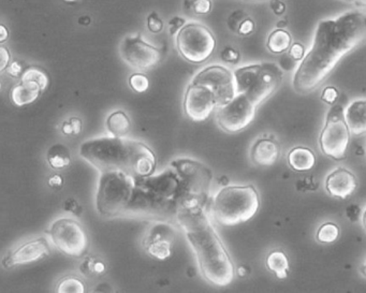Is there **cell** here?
<instances>
[{
  "instance_id": "obj_1",
  "label": "cell",
  "mask_w": 366,
  "mask_h": 293,
  "mask_svg": "<svg viewBox=\"0 0 366 293\" xmlns=\"http://www.w3.org/2000/svg\"><path fill=\"white\" fill-rule=\"evenodd\" d=\"M366 41V15L350 11L335 19H321L313 44L292 79L294 92L309 95L318 89L344 56Z\"/></svg>"
},
{
  "instance_id": "obj_2",
  "label": "cell",
  "mask_w": 366,
  "mask_h": 293,
  "mask_svg": "<svg viewBox=\"0 0 366 293\" xmlns=\"http://www.w3.org/2000/svg\"><path fill=\"white\" fill-rule=\"evenodd\" d=\"M176 217L193 248L205 281L218 287L231 284L235 277V265L204 207L180 209Z\"/></svg>"
},
{
  "instance_id": "obj_3",
  "label": "cell",
  "mask_w": 366,
  "mask_h": 293,
  "mask_svg": "<svg viewBox=\"0 0 366 293\" xmlns=\"http://www.w3.org/2000/svg\"><path fill=\"white\" fill-rule=\"evenodd\" d=\"M80 155L100 172L121 170L135 178H146L156 170L154 151L129 138L111 135L88 140L81 145Z\"/></svg>"
},
{
  "instance_id": "obj_4",
  "label": "cell",
  "mask_w": 366,
  "mask_h": 293,
  "mask_svg": "<svg viewBox=\"0 0 366 293\" xmlns=\"http://www.w3.org/2000/svg\"><path fill=\"white\" fill-rule=\"evenodd\" d=\"M259 207L260 196L255 186H224L213 198L211 214L216 224L233 227L251 220Z\"/></svg>"
},
{
  "instance_id": "obj_5",
  "label": "cell",
  "mask_w": 366,
  "mask_h": 293,
  "mask_svg": "<svg viewBox=\"0 0 366 293\" xmlns=\"http://www.w3.org/2000/svg\"><path fill=\"white\" fill-rule=\"evenodd\" d=\"M100 173L96 193L99 214L104 217L125 214L135 196L137 178L121 170L104 171Z\"/></svg>"
},
{
  "instance_id": "obj_6",
  "label": "cell",
  "mask_w": 366,
  "mask_h": 293,
  "mask_svg": "<svg viewBox=\"0 0 366 293\" xmlns=\"http://www.w3.org/2000/svg\"><path fill=\"white\" fill-rule=\"evenodd\" d=\"M236 93L245 94L256 106H260L280 88L284 70L278 64L264 62L234 70Z\"/></svg>"
},
{
  "instance_id": "obj_7",
  "label": "cell",
  "mask_w": 366,
  "mask_h": 293,
  "mask_svg": "<svg viewBox=\"0 0 366 293\" xmlns=\"http://www.w3.org/2000/svg\"><path fill=\"white\" fill-rule=\"evenodd\" d=\"M180 55L191 64L206 62L216 50V38L209 27L200 23H186L176 34Z\"/></svg>"
},
{
  "instance_id": "obj_8",
  "label": "cell",
  "mask_w": 366,
  "mask_h": 293,
  "mask_svg": "<svg viewBox=\"0 0 366 293\" xmlns=\"http://www.w3.org/2000/svg\"><path fill=\"white\" fill-rule=\"evenodd\" d=\"M350 139L351 133L345 120L344 110L342 106L333 104L319 137L321 153L333 160H343L347 155Z\"/></svg>"
},
{
  "instance_id": "obj_9",
  "label": "cell",
  "mask_w": 366,
  "mask_h": 293,
  "mask_svg": "<svg viewBox=\"0 0 366 293\" xmlns=\"http://www.w3.org/2000/svg\"><path fill=\"white\" fill-rule=\"evenodd\" d=\"M48 234L53 245L69 257H83L90 246L84 227L73 218H59L54 221Z\"/></svg>"
},
{
  "instance_id": "obj_10",
  "label": "cell",
  "mask_w": 366,
  "mask_h": 293,
  "mask_svg": "<svg viewBox=\"0 0 366 293\" xmlns=\"http://www.w3.org/2000/svg\"><path fill=\"white\" fill-rule=\"evenodd\" d=\"M256 108L257 106L249 97L238 94L229 104L216 108L217 124L226 133H240L253 123Z\"/></svg>"
},
{
  "instance_id": "obj_11",
  "label": "cell",
  "mask_w": 366,
  "mask_h": 293,
  "mask_svg": "<svg viewBox=\"0 0 366 293\" xmlns=\"http://www.w3.org/2000/svg\"><path fill=\"white\" fill-rule=\"evenodd\" d=\"M191 83L209 87L216 97L217 108L229 104L238 95L233 71L224 66L212 65L203 68Z\"/></svg>"
},
{
  "instance_id": "obj_12",
  "label": "cell",
  "mask_w": 366,
  "mask_h": 293,
  "mask_svg": "<svg viewBox=\"0 0 366 293\" xmlns=\"http://www.w3.org/2000/svg\"><path fill=\"white\" fill-rule=\"evenodd\" d=\"M119 53L128 66L141 71L156 67L162 58V48L145 41L141 34L126 37L119 46Z\"/></svg>"
},
{
  "instance_id": "obj_13",
  "label": "cell",
  "mask_w": 366,
  "mask_h": 293,
  "mask_svg": "<svg viewBox=\"0 0 366 293\" xmlns=\"http://www.w3.org/2000/svg\"><path fill=\"white\" fill-rule=\"evenodd\" d=\"M184 111L193 122H204L217 108L216 97L209 87L189 83L184 97Z\"/></svg>"
},
{
  "instance_id": "obj_14",
  "label": "cell",
  "mask_w": 366,
  "mask_h": 293,
  "mask_svg": "<svg viewBox=\"0 0 366 293\" xmlns=\"http://www.w3.org/2000/svg\"><path fill=\"white\" fill-rule=\"evenodd\" d=\"M50 252L51 246L46 238L28 240L13 252H8V255L3 259V265L6 269H11L15 265H27L48 257Z\"/></svg>"
},
{
  "instance_id": "obj_15",
  "label": "cell",
  "mask_w": 366,
  "mask_h": 293,
  "mask_svg": "<svg viewBox=\"0 0 366 293\" xmlns=\"http://www.w3.org/2000/svg\"><path fill=\"white\" fill-rule=\"evenodd\" d=\"M173 238L174 230L170 225H155L145 236V250L148 255L156 259H168L171 256Z\"/></svg>"
},
{
  "instance_id": "obj_16",
  "label": "cell",
  "mask_w": 366,
  "mask_h": 293,
  "mask_svg": "<svg viewBox=\"0 0 366 293\" xmlns=\"http://www.w3.org/2000/svg\"><path fill=\"white\" fill-rule=\"evenodd\" d=\"M325 191L336 199H347L358 188L357 176L344 167H338L327 176Z\"/></svg>"
},
{
  "instance_id": "obj_17",
  "label": "cell",
  "mask_w": 366,
  "mask_h": 293,
  "mask_svg": "<svg viewBox=\"0 0 366 293\" xmlns=\"http://www.w3.org/2000/svg\"><path fill=\"white\" fill-rule=\"evenodd\" d=\"M280 157V145L274 137H260L256 140L251 149V160L259 167H271Z\"/></svg>"
},
{
  "instance_id": "obj_18",
  "label": "cell",
  "mask_w": 366,
  "mask_h": 293,
  "mask_svg": "<svg viewBox=\"0 0 366 293\" xmlns=\"http://www.w3.org/2000/svg\"><path fill=\"white\" fill-rule=\"evenodd\" d=\"M344 116L352 135H366V99L350 102L344 110Z\"/></svg>"
},
{
  "instance_id": "obj_19",
  "label": "cell",
  "mask_w": 366,
  "mask_h": 293,
  "mask_svg": "<svg viewBox=\"0 0 366 293\" xmlns=\"http://www.w3.org/2000/svg\"><path fill=\"white\" fill-rule=\"evenodd\" d=\"M44 89L38 83L28 79H19V82L10 91V99L15 106H28L34 104Z\"/></svg>"
},
{
  "instance_id": "obj_20",
  "label": "cell",
  "mask_w": 366,
  "mask_h": 293,
  "mask_svg": "<svg viewBox=\"0 0 366 293\" xmlns=\"http://www.w3.org/2000/svg\"><path fill=\"white\" fill-rule=\"evenodd\" d=\"M287 161L292 170L296 172H307L315 167L316 155L309 147L298 145L290 149Z\"/></svg>"
},
{
  "instance_id": "obj_21",
  "label": "cell",
  "mask_w": 366,
  "mask_h": 293,
  "mask_svg": "<svg viewBox=\"0 0 366 293\" xmlns=\"http://www.w3.org/2000/svg\"><path fill=\"white\" fill-rule=\"evenodd\" d=\"M265 265L269 271L276 275L277 278L285 279L289 274V258L280 248H275L269 252L265 259Z\"/></svg>"
},
{
  "instance_id": "obj_22",
  "label": "cell",
  "mask_w": 366,
  "mask_h": 293,
  "mask_svg": "<svg viewBox=\"0 0 366 293\" xmlns=\"http://www.w3.org/2000/svg\"><path fill=\"white\" fill-rule=\"evenodd\" d=\"M106 128L110 135L116 138H127L131 133V123L125 111L117 110L110 114L106 120Z\"/></svg>"
},
{
  "instance_id": "obj_23",
  "label": "cell",
  "mask_w": 366,
  "mask_h": 293,
  "mask_svg": "<svg viewBox=\"0 0 366 293\" xmlns=\"http://www.w3.org/2000/svg\"><path fill=\"white\" fill-rule=\"evenodd\" d=\"M292 46V37L290 32L284 28H276L269 35L267 48L271 53L282 55L289 50Z\"/></svg>"
},
{
  "instance_id": "obj_24",
  "label": "cell",
  "mask_w": 366,
  "mask_h": 293,
  "mask_svg": "<svg viewBox=\"0 0 366 293\" xmlns=\"http://www.w3.org/2000/svg\"><path fill=\"white\" fill-rule=\"evenodd\" d=\"M48 164L52 169L61 170L71 164V151L64 144H55L50 147L46 154Z\"/></svg>"
},
{
  "instance_id": "obj_25",
  "label": "cell",
  "mask_w": 366,
  "mask_h": 293,
  "mask_svg": "<svg viewBox=\"0 0 366 293\" xmlns=\"http://www.w3.org/2000/svg\"><path fill=\"white\" fill-rule=\"evenodd\" d=\"M340 227L338 225L333 221H328L319 227L316 234V240L320 244L335 243L340 238Z\"/></svg>"
},
{
  "instance_id": "obj_26",
  "label": "cell",
  "mask_w": 366,
  "mask_h": 293,
  "mask_svg": "<svg viewBox=\"0 0 366 293\" xmlns=\"http://www.w3.org/2000/svg\"><path fill=\"white\" fill-rule=\"evenodd\" d=\"M86 291V286L79 277L69 275L58 281L56 292L58 293H83Z\"/></svg>"
},
{
  "instance_id": "obj_27",
  "label": "cell",
  "mask_w": 366,
  "mask_h": 293,
  "mask_svg": "<svg viewBox=\"0 0 366 293\" xmlns=\"http://www.w3.org/2000/svg\"><path fill=\"white\" fill-rule=\"evenodd\" d=\"M19 79H28V81H34V82L38 83L41 88L46 91V87L48 86V73H46V70L42 68L37 67V66H29L25 69L24 73H23L22 77Z\"/></svg>"
},
{
  "instance_id": "obj_28",
  "label": "cell",
  "mask_w": 366,
  "mask_h": 293,
  "mask_svg": "<svg viewBox=\"0 0 366 293\" xmlns=\"http://www.w3.org/2000/svg\"><path fill=\"white\" fill-rule=\"evenodd\" d=\"M129 85L135 93L142 94L150 87V79L143 73H133L129 77Z\"/></svg>"
},
{
  "instance_id": "obj_29",
  "label": "cell",
  "mask_w": 366,
  "mask_h": 293,
  "mask_svg": "<svg viewBox=\"0 0 366 293\" xmlns=\"http://www.w3.org/2000/svg\"><path fill=\"white\" fill-rule=\"evenodd\" d=\"M212 0H191L189 9L193 10L197 15H205L212 11Z\"/></svg>"
},
{
  "instance_id": "obj_30",
  "label": "cell",
  "mask_w": 366,
  "mask_h": 293,
  "mask_svg": "<svg viewBox=\"0 0 366 293\" xmlns=\"http://www.w3.org/2000/svg\"><path fill=\"white\" fill-rule=\"evenodd\" d=\"M249 15L243 11V10H236L230 15V17H228V27H229L231 32H235L238 34V30H239L240 25L243 23L244 19H247Z\"/></svg>"
},
{
  "instance_id": "obj_31",
  "label": "cell",
  "mask_w": 366,
  "mask_h": 293,
  "mask_svg": "<svg viewBox=\"0 0 366 293\" xmlns=\"http://www.w3.org/2000/svg\"><path fill=\"white\" fill-rule=\"evenodd\" d=\"M147 28L153 34H160L164 29V22L157 12L151 13L147 17Z\"/></svg>"
},
{
  "instance_id": "obj_32",
  "label": "cell",
  "mask_w": 366,
  "mask_h": 293,
  "mask_svg": "<svg viewBox=\"0 0 366 293\" xmlns=\"http://www.w3.org/2000/svg\"><path fill=\"white\" fill-rule=\"evenodd\" d=\"M338 96H340V93H338V89L336 88V87L327 86L325 87V89L322 91L321 100H322L325 104L333 106V104H335V102L338 101Z\"/></svg>"
},
{
  "instance_id": "obj_33",
  "label": "cell",
  "mask_w": 366,
  "mask_h": 293,
  "mask_svg": "<svg viewBox=\"0 0 366 293\" xmlns=\"http://www.w3.org/2000/svg\"><path fill=\"white\" fill-rule=\"evenodd\" d=\"M26 68V66L22 62L15 60V62H11V64L8 66L6 71H7L8 75H10V77H15V79H21Z\"/></svg>"
},
{
  "instance_id": "obj_34",
  "label": "cell",
  "mask_w": 366,
  "mask_h": 293,
  "mask_svg": "<svg viewBox=\"0 0 366 293\" xmlns=\"http://www.w3.org/2000/svg\"><path fill=\"white\" fill-rule=\"evenodd\" d=\"M240 58H241V55H240L239 50L231 48V46H227L222 52V59L226 63H239Z\"/></svg>"
},
{
  "instance_id": "obj_35",
  "label": "cell",
  "mask_w": 366,
  "mask_h": 293,
  "mask_svg": "<svg viewBox=\"0 0 366 293\" xmlns=\"http://www.w3.org/2000/svg\"><path fill=\"white\" fill-rule=\"evenodd\" d=\"M255 21L251 17L244 19L243 23L240 25L239 30H238V35L242 37H249L255 32Z\"/></svg>"
},
{
  "instance_id": "obj_36",
  "label": "cell",
  "mask_w": 366,
  "mask_h": 293,
  "mask_svg": "<svg viewBox=\"0 0 366 293\" xmlns=\"http://www.w3.org/2000/svg\"><path fill=\"white\" fill-rule=\"evenodd\" d=\"M288 53H289V55L296 60V63H298V62H302L303 58L305 57V48H304L303 44H300V42H296V44H293L290 46Z\"/></svg>"
},
{
  "instance_id": "obj_37",
  "label": "cell",
  "mask_w": 366,
  "mask_h": 293,
  "mask_svg": "<svg viewBox=\"0 0 366 293\" xmlns=\"http://www.w3.org/2000/svg\"><path fill=\"white\" fill-rule=\"evenodd\" d=\"M186 24V19L181 17H174L170 19L169 28L170 34L173 35L177 34L181 30L182 27Z\"/></svg>"
},
{
  "instance_id": "obj_38",
  "label": "cell",
  "mask_w": 366,
  "mask_h": 293,
  "mask_svg": "<svg viewBox=\"0 0 366 293\" xmlns=\"http://www.w3.org/2000/svg\"><path fill=\"white\" fill-rule=\"evenodd\" d=\"M270 8L277 17L284 15L287 9L286 3L282 0H270Z\"/></svg>"
},
{
  "instance_id": "obj_39",
  "label": "cell",
  "mask_w": 366,
  "mask_h": 293,
  "mask_svg": "<svg viewBox=\"0 0 366 293\" xmlns=\"http://www.w3.org/2000/svg\"><path fill=\"white\" fill-rule=\"evenodd\" d=\"M95 262H96L95 258H87L81 265V271L84 274L95 275Z\"/></svg>"
},
{
  "instance_id": "obj_40",
  "label": "cell",
  "mask_w": 366,
  "mask_h": 293,
  "mask_svg": "<svg viewBox=\"0 0 366 293\" xmlns=\"http://www.w3.org/2000/svg\"><path fill=\"white\" fill-rule=\"evenodd\" d=\"M0 54H1V66H0V68H1V71H6L8 66L11 64V55H10V50H8L6 46H3L1 48H0Z\"/></svg>"
},
{
  "instance_id": "obj_41",
  "label": "cell",
  "mask_w": 366,
  "mask_h": 293,
  "mask_svg": "<svg viewBox=\"0 0 366 293\" xmlns=\"http://www.w3.org/2000/svg\"><path fill=\"white\" fill-rule=\"evenodd\" d=\"M296 60L288 54H282V58H280V67L282 69L291 70L296 67Z\"/></svg>"
},
{
  "instance_id": "obj_42",
  "label": "cell",
  "mask_w": 366,
  "mask_h": 293,
  "mask_svg": "<svg viewBox=\"0 0 366 293\" xmlns=\"http://www.w3.org/2000/svg\"><path fill=\"white\" fill-rule=\"evenodd\" d=\"M48 185L50 187L59 189L64 186V178L61 174H53V176L48 178Z\"/></svg>"
},
{
  "instance_id": "obj_43",
  "label": "cell",
  "mask_w": 366,
  "mask_h": 293,
  "mask_svg": "<svg viewBox=\"0 0 366 293\" xmlns=\"http://www.w3.org/2000/svg\"><path fill=\"white\" fill-rule=\"evenodd\" d=\"M73 128V135H77L82 131L83 123L81 118L73 117L69 120Z\"/></svg>"
},
{
  "instance_id": "obj_44",
  "label": "cell",
  "mask_w": 366,
  "mask_h": 293,
  "mask_svg": "<svg viewBox=\"0 0 366 293\" xmlns=\"http://www.w3.org/2000/svg\"><path fill=\"white\" fill-rule=\"evenodd\" d=\"M80 207V205H79V203H77V201H75V199H68L67 201H66L65 203V209L68 211H73V213H77V209Z\"/></svg>"
},
{
  "instance_id": "obj_45",
  "label": "cell",
  "mask_w": 366,
  "mask_h": 293,
  "mask_svg": "<svg viewBox=\"0 0 366 293\" xmlns=\"http://www.w3.org/2000/svg\"><path fill=\"white\" fill-rule=\"evenodd\" d=\"M340 1L350 3V5H354V7H357L358 9L366 11V0H340Z\"/></svg>"
},
{
  "instance_id": "obj_46",
  "label": "cell",
  "mask_w": 366,
  "mask_h": 293,
  "mask_svg": "<svg viewBox=\"0 0 366 293\" xmlns=\"http://www.w3.org/2000/svg\"><path fill=\"white\" fill-rule=\"evenodd\" d=\"M8 39H9V30L5 25H0V44H5Z\"/></svg>"
},
{
  "instance_id": "obj_47",
  "label": "cell",
  "mask_w": 366,
  "mask_h": 293,
  "mask_svg": "<svg viewBox=\"0 0 366 293\" xmlns=\"http://www.w3.org/2000/svg\"><path fill=\"white\" fill-rule=\"evenodd\" d=\"M61 133H63L64 135H73V126H71L69 120H66V122H64L63 125H61Z\"/></svg>"
},
{
  "instance_id": "obj_48",
  "label": "cell",
  "mask_w": 366,
  "mask_h": 293,
  "mask_svg": "<svg viewBox=\"0 0 366 293\" xmlns=\"http://www.w3.org/2000/svg\"><path fill=\"white\" fill-rule=\"evenodd\" d=\"M104 271H106V265L102 260L96 259V262H95V274H102Z\"/></svg>"
},
{
  "instance_id": "obj_49",
  "label": "cell",
  "mask_w": 366,
  "mask_h": 293,
  "mask_svg": "<svg viewBox=\"0 0 366 293\" xmlns=\"http://www.w3.org/2000/svg\"><path fill=\"white\" fill-rule=\"evenodd\" d=\"M287 26H288V22H287L286 19H280V22L276 24L277 28L285 29Z\"/></svg>"
},
{
  "instance_id": "obj_50",
  "label": "cell",
  "mask_w": 366,
  "mask_h": 293,
  "mask_svg": "<svg viewBox=\"0 0 366 293\" xmlns=\"http://www.w3.org/2000/svg\"><path fill=\"white\" fill-rule=\"evenodd\" d=\"M236 272H238V274H239L241 277L245 276L246 275L245 267H239V269L236 270Z\"/></svg>"
},
{
  "instance_id": "obj_51",
  "label": "cell",
  "mask_w": 366,
  "mask_h": 293,
  "mask_svg": "<svg viewBox=\"0 0 366 293\" xmlns=\"http://www.w3.org/2000/svg\"><path fill=\"white\" fill-rule=\"evenodd\" d=\"M362 225H363L364 230L366 231V209H364L363 214H362Z\"/></svg>"
},
{
  "instance_id": "obj_52",
  "label": "cell",
  "mask_w": 366,
  "mask_h": 293,
  "mask_svg": "<svg viewBox=\"0 0 366 293\" xmlns=\"http://www.w3.org/2000/svg\"><path fill=\"white\" fill-rule=\"evenodd\" d=\"M361 273H362V275H363V276L365 277L366 278V261H365V263H364V265H362Z\"/></svg>"
},
{
  "instance_id": "obj_53",
  "label": "cell",
  "mask_w": 366,
  "mask_h": 293,
  "mask_svg": "<svg viewBox=\"0 0 366 293\" xmlns=\"http://www.w3.org/2000/svg\"><path fill=\"white\" fill-rule=\"evenodd\" d=\"M64 1L68 3H77V1H79V0H64Z\"/></svg>"
},
{
  "instance_id": "obj_54",
  "label": "cell",
  "mask_w": 366,
  "mask_h": 293,
  "mask_svg": "<svg viewBox=\"0 0 366 293\" xmlns=\"http://www.w3.org/2000/svg\"><path fill=\"white\" fill-rule=\"evenodd\" d=\"M251 1H255V3H262V1H268V0H251ZM270 1V0H269Z\"/></svg>"
}]
</instances>
